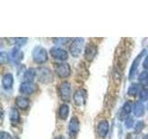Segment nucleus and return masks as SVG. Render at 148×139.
<instances>
[{
  "label": "nucleus",
  "instance_id": "f257e3e1",
  "mask_svg": "<svg viewBox=\"0 0 148 139\" xmlns=\"http://www.w3.org/2000/svg\"><path fill=\"white\" fill-rule=\"evenodd\" d=\"M32 59L37 64H44L47 61L48 59V55L46 50L43 47V46H35L32 52Z\"/></svg>",
  "mask_w": 148,
  "mask_h": 139
},
{
  "label": "nucleus",
  "instance_id": "f03ea898",
  "mask_svg": "<svg viewBox=\"0 0 148 139\" xmlns=\"http://www.w3.org/2000/svg\"><path fill=\"white\" fill-rule=\"evenodd\" d=\"M146 55H147L146 54V50L143 49L142 52L139 53L137 55V57L134 58L132 66H131V68H130V71H129V79H130V80H132V79L135 77L137 71H138V68H139V65H140V63H141V60Z\"/></svg>",
  "mask_w": 148,
  "mask_h": 139
},
{
  "label": "nucleus",
  "instance_id": "7ed1b4c3",
  "mask_svg": "<svg viewBox=\"0 0 148 139\" xmlns=\"http://www.w3.org/2000/svg\"><path fill=\"white\" fill-rule=\"evenodd\" d=\"M58 95L61 100L68 102L71 96V85L69 82H63L58 87Z\"/></svg>",
  "mask_w": 148,
  "mask_h": 139
},
{
  "label": "nucleus",
  "instance_id": "20e7f679",
  "mask_svg": "<svg viewBox=\"0 0 148 139\" xmlns=\"http://www.w3.org/2000/svg\"><path fill=\"white\" fill-rule=\"evenodd\" d=\"M83 44H84V39L78 37V38L73 39L72 43L69 45V52H71V56L74 58H78L80 54L82 53V49Z\"/></svg>",
  "mask_w": 148,
  "mask_h": 139
},
{
  "label": "nucleus",
  "instance_id": "39448f33",
  "mask_svg": "<svg viewBox=\"0 0 148 139\" xmlns=\"http://www.w3.org/2000/svg\"><path fill=\"white\" fill-rule=\"evenodd\" d=\"M37 78L42 83H50L53 82V73L47 68H41L36 70Z\"/></svg>",
  "mask_w": 148,
  "mask_h": 139
},
{
  "label": "nucleus",
  "instance_id": "423d86ee",
  "mask_svg": "<svg viewBox=\"0 0 148 139\" xmlns=\"http://www.w3.org/2000/svg\"><path fill=\"white\" fill-rule=\"evenodd\" d=\"M50 55L52 57L60 61H65L69 58V53L67 50H65L59 46H54L50 49Z\"/></svg>",
  "mask_w": 148,
  "mask_h": 139
},
{
  "label": "nucleus",
  "instance_id": "0eeeda50",
  "mask_svg": "<svg viewBox=\"0 0 148 139\" xmlns=\"http://www.w3.org/2000/svg\"><path fill=\"white\" fill-rule=\"evenodd\" d=\"M38 89V86L32 82H23L20 86V92L22 95H32Z\"/></svg>",
  "mask_w": 148,
  "mask_h": 139
},
{
  "label": "nucleus",
  "instance_id": "6e6552de",
  "mask_svg": "<svg viewBox=\"0 0 148 139\" xmlns=\"http://www.w3.org/2000/svg\"><path fill=\"white\" fill-rule=\"evenodd\" d=\"M97 54V45L94 43H89L84 49V58L88 62H91L94 60Z\"/></svg>",
  "mask_w": 148,
  "mask_h": 139
},
{
  "label": "nucleus",
  "instance_id": "1a4fd4ad",
  "mask_svg": "<svg viewBox=\"0 0 148 139\" xmlns=\"http://www.w3.org/2000/svg\"><path fill=\"white\" fill-rule=\"evenodd\" d=\"M87 98V92L84 89H78L73 95V100L74 103L78 107H82L85 104Z\"/></svg>",
  "mask_w": 148,
  "mask_h": 139
},
{
  "label": "nucleus",
  "instance_id": "9d476101",
  "mask_svg": "<svg viewBox=\"0 0 148 139\" xmlns=\"http://www.w3.org/2000/svg\"><path fill=\"white\" fill-rule=\"evenodd\" d=\"M55 71L60 78H67L71 74V66L68 63H58L56 65Z\"/></svg>",
  "mask_w": 148,
  "mask_h": 139
},
{
  "label": "nucleus",
  "instance_id": "9b49d317",
  "mask_svg": "<svg viewBox=\"0 0 148 139\" xmlns=\"http://www.w3.org/2000/svg\"><path fill=\"white\" fill-rule=\"evenodd\" d=\"M80 130V120L77 117H72L69 123V133L71 137H74Z\"/></svg>",
  "mask_w": 148,
  "mask_h": 139
},
{
  "label": "nucleus",
  "instance_id": "f8f14e48",
  "mask_svg": "<svg viewBox=\"0 0 148 139\" xmlns=\"http://www.w3.org/2000/svg\"><path fill=\"white\" fill-rule=\"evenodd\" d=\"M109 131V123L106 120H101L97 124V133L102 138H105Z\"/></svg>",
  "mask_w": 148,
  "mask_h": 139
},
{
  "label": "nucleus",
  "instance_id": "ddd939ff",
  "mask_svg": "<svg viewBox=\"0 0 148 139\" xmlns=\"http://www.w3.org/2000/svg\"><path fill=\"white\" fill-rule=\"evenodd\" d=\"M10 59H11L12 62L16 63V64H18L23 59V52H22V51H21L20 46H16L15 45V47L11 50Z\"/></svg>",
  "mask_w": 148,
  "mask_h": 139
},
{
  "label": "nucleus",
  "instance_id": "4468645a",
  "mask_svg": "<svg viewBox=\"0 0 148 139\" xmlns=\"http://www.w3.org/2000/svg\"><path fill=\"white\" fill-rule=\"evenodd\" d=\"M133 109V106L131 102H125L124 105L122 106L121 110H120V113H119V120H126L130 113L132 112V110Z\"/></svg>",
  "mask_w": 148,
  "mask_h": 139
},
{
  "label": "nucleus",
  "instance_id": "2eb2a0df",
  "mask_svg": "<svg viewBox=\"0 0 148 139\" xmlns=\"http://www.w3.org/2000/svg\"><path fill=\"white\" fill-rule=\"evenodd\" d=\"M14 83V77L11 73H6L5 75L2 77V86L4 89L6 90H9L11 89Z\"/></svg>",
  "mask_w": 148,
  "mask_h": 139
},
{
  "label": "nucleus",
  "instance_id": "dca6fc26",
  "mask_svg": "<svg viewBox=\"0 0 148 139\" xmlns=\"http://www.w3.org/2000/svg\"><path fill=\"white\" fill-rule=\"evenodd\" d=\"M16 106L22 110H26L30 107V100L25 96H18L16 98Z\"/></svg>",
  "mask_w": 148,
  "mask_h": 139
},
{
  "label": "nucleus",
  "instance_id": "f3484780",
  "mask_svg": "<svg viewBox=\"0 0 148 139\" xmlns=\"http://www.w3.org/2000/svg\"><path fill=\"white\" fill-rule=\"evenodd\" d=\"M145 107L142 102L138 101L135 102L133 105V113L136 117H142V116L145 115Z\"/></svg>",
  "mask_w": 148,
  "mask_h": 139
},
{
  "label": "nucleus",
  "instance_id": "a211bd4d",
  "mask_svg": "<svg viewBox=\"0 0 148 139\" xmlns=\"http://www.w3.org/2000/svg\"><path fill=\"white\" fill-rule=\"evenodd\" d=\"M9 120L13 124H17L21 120V115L16 108H11L9 110Z\"/></svg>",
  "mask_w": 148,
  "mask_h": 139
},
{
  "label": "nucleus",
  "instance_id": "6ab92c4d",
  "mask_svg": "<svg viewBox=\"0 0 148 139\" xmlns=\"http://www.w3.org/2000/svg\"><path fill=\"white\" fill-rule=\"evenodd\" d=\"M37 75V71L32 68L28 69L27 71L24 72V75H23V79H24V82H32L34 80V78Z\"/></svg>",
  "mask_w": 148,
  "mask_h": 139
},
{
  "label": "nucleus",
  "instance_id": "aec40b11",
  "mask_svg": "<svg viewBox=\"0 0 148 139\" xmlns=\"http://www.w3.org/2000/svg\"><path fill=\"white\" fill-rule=\"evenodd\" d=\"M69 113V108L67 104H62L58 109V117L61 120H66Z\"/></svg>",
  "mask_w": 148,
  "mask_h": 139
},
{
  "label": "nucleus",
  "instance_id": "412c9836",
  "mask_svg": "<svg viewBox=\"0 0 148 139\" xmlns=\"http://www.w3.org/2000/svg\"><path fill=\"white\" fill-rule=\"evenodd\" d=\"M141 90L142 88L140 85H138V83H132V85H130L128 89V95L131 96H135L138 94H140Z\"/></svg>",
  "mask_w": 148,
  "mask_h": 139
},
{
  "label": "nucleus",
  "instance_id": "4be33fe9",
  "mask_svg": "<svg viewBox=\"0 0 148 139\" xmlns=\"http://www.w3.org/2000/svg\"><path fill=\"white\" fill-rule=\"evenodd\" d=\"M143 128H145V122L143 120H139L134 125V132L136 133H140L143 130Z\"/></svg>",
  "mask_w": 148,
  "mask_h": 139
},
{
  "label": "nucleus",
  "instance_id": "5701e85b",
  "mask_svg": "<svg viewBox=\"0 0 148 139\" xmlns=\"http://www.w3.org/2000/svg\"><path fill=\"white\" fill-rule=\"evenodd\" d=\"M138 80H139V82L143 83H148V72H141L140 75H139Z\"/></svg>",
  "mask_w": 148,
  "mask_h": 139
},
{
  "label": "nucleus",
  "instance_id": "b1692460",
  "mask_svg": "<svg viewBox=\"0 0 148 139\" xmlns=\"http://www.w3.org/2000/svg\"><path fill=\"white\" fill-rule=\"evenodd\" d=\"M14 44L16 45V46H21L23 45H25L27 43V41H28V38H14Z\"/></svg>",
  "mask_w": 148,
  "mask_h": 139
},
{
  "label": "nucleus",
  "instance_id": "393cba45",
  "mask_svg": "<svg viewBox=\"0 0 148 139\" xmlns=\"http://www.w3.org/2000/svg\"><path fill=\"white\" fill-rule=\"evenodd\" d=\"M135 124L134 122V119L132 117H128L126 120H125V127L128 129H131L133 127V125Z\"/></svg>",
  "mask_w": 148,
  "mask_h": 139
},
{
  "label": "nucleus",
  "instance_id": "a878e982",
  "mask_svg": "<svg viewBox=\"0 0 148 139\" xmlns=\"http://www.w3.org/2000/svg\"><path fill=\"white\" fill-rule=\"evenodd\" d=\"M140 99L142 101H145L148 99V90L146 88H142L140 92Z\"/></svg>",
  "mask_w": 148,
  "mask_h": 139
},
{
  "label": "nucleus",
  "instance_id": "bb28decb",
  "mask_svg": "<svg viewBox=\"0 0 148 139\" xmlns=\"http://www.w3.org/2000/svg\"><path fill=\"white\" fill-rule=\"evenodd\" d=\"M0 61H1V63L5 64V63H8V55L7 52H4V51H2L1 53H0Z\"/></svg>",
  "mask_w": 148,
  "mask_h": 139
},
{
  "label": "nucleus",
  "instance_id": "cd10ccee",
  "mask_svg": "<svg viewBox=\"0 0 148 139\" xmlns=\"http://www.w3.org/2000/svg\"><path fill=\"white\" fill-rule=\"evenodd\" d=\"M55 43L58 45H65L68 43V41L69 40V38H55Z\"/></svg>",
  "mask_w": 148,
  "mask_h": 139
},
{
  "label": "nucleus",
  "instance_id": "c85d7f7f",
  "mask_svg": "<svg viewBox=\"0 0 148 139\" xmlns=\"http://www.w3.org/2000/svg\"><path fill=\"white\" fill-rule=\"evenodd\" d=\"M0 139H12V136H10V133L2 131L0 133Z\"/></svg>",
  "mask_w": 148,
  "mask_h": 139
},
{
  "label": "nucleus",
  "instance_id": "c756f323",
  "mask_svg": "<svg viewBox=\"0 0 148 139\" xmlns=\"http://www.w3.org/2000/svg\"><path fill=\"white\" fill-rule=\"evenodd\" d=\"M143 69L148 70V54L145 56V58L143 61Z\"/></svg>",
  "mask_w": 148,
  "mask_h": 139
},
{
  "label": "nucleus",
  "instance_id": "7c9ffc66",
  "mask_svg": "<svg viewBox=\"0 0 148 139\" xmlns=\"http://www.w3.org/2000/svg\"><path fill=\"white\" fill-rule=\"evenodd\" d=\"M54 139H65V137L63 136H56Z\"/></svg>",
  "mask_w": 148,
  "mask_h": 139
},
{
  "label": "nucleus",
  "instance_id": "2f4dec72",
  "mask_svg": "<svg viewBox=\"0 0 148 139\" xmlns=\"http://www.w3.org/2000/svg\"><path fill=\"white\" fill-rule=\"evenodd\" d=\"M143 139H148V133H147V134H145V136L143 137Z\"/></svg>",
  "mask_w": 148,
  "mask_h": 139
},
{
  "label": "nucleus",
  "instance_id": "473e14b6",
  "mask_svg": "<svg viewBox=\"0 0 148 139\" xmlns=\"http://www.w3.org/2000/svg\"><path fill=\"white\" fill-rule=\"evenodd\" d=\"M146 107H147V109H148V103H147V106Z\"/></svg>",
  "mask_w": 148,
  "mask_h": 139
}]
</instances>
